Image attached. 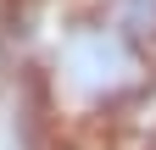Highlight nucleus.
<instances>
[{
	"mask_svg": "<svg viewBox=\"0 0 156 150\" xmlns=\"http://www.w3.org/2000/svg\"><path fill=\"white\" fill-rule=\"evenodd\" d=\"M39 78L62 122H117L156 84V50L128 39L101 6H89L62 17L45 45Z\"/></svg>",
	"mask_w": 156,
	"mask_h": 150,
	"instance_id": "f257e3e1",
	"label": "nucleus"
},
{
	"mask_svg": "<svg viewBox=\"0 0 156 150\" xmlns=\"http://www.w3.org/2000/svg\"><path fill=\"white\" fill-rule=\"evenodd\" d=\"M151 150H156V145H151Z\"/></svg>",
	"mask_w": 156,
	"mask_h": 150,
	"instance_id": "7ed1b4c3",
	"label": "nucleus"
},
{
	"mask_svg": "<svg viewBox=\"0 0 156 150\" xmlns=\"http://www.w3.org/2000/svg\"><path fill=\"white\" fill-rule=\"evenodd\" d=\"M101 11L128 39H140L145 50H156V0H101Z\"/></svg>",
	"mask_w": 156,
	"mask_h": 150,
	"instance_id": "f03ea898",
	"label": "nucleus"
}]
</instances>
